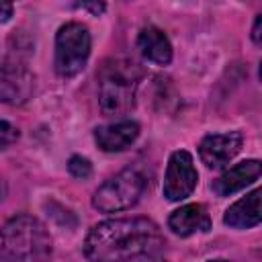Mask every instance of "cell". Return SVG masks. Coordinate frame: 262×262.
Instances as JSON below:
<instances>
[{
  "mask_svg": "<svg viewBox=\"0 0 262 262\" xmlns=\"http://www.w3.org/2000/svg\"><path fill=\"white\" fill-rule=\"evenodd\" d=\"M166 252L160 227L147 217H125L96 223L84 239V256L100 262L158 260Z\"/></svg>",
  "mask_w": 262,
  "mask_h": 262,
  "instance_id": "obj_1",
  "label": "cell"
},
{
  "mask_svg": "<svg viewBox=\"0 0 262 262\" xmlns=\"http://www.w3.org/2000/svg\"><path fill=\"white\" fill-rule=\"evenodd\" d=\"M51 256V235L33 215L10 217L2 227L0 258L6 262H39Z\"/></svg>",
  "mask_w": 262,
  "mask_h": 262,
  "instance_id": "obj_2",
  "label": "cell"
},
{
  "mask_svg": "<svg viewBox=\"0 0 262 262\" xmlns=\"http://www.w3.org/2000/svg\"><path fill=\"white\" fill-rule=\"evenodd\" d=\"M143 72L129 59H108L98 72V102L100 111L111 117H121L133 111L135 94Z\"/></svg>",
  "mask_w": 262,
  "mask_h": 262,
  "instance_id": "obj_3",
  "label": "cell"
},
{
  "mask_svg": "<svg viewBox=\"0 0 262 262\" xmlns=\"http://www.w3.org/2000/svg\"><path fill=\"white\" fill-rule=\"evenodd\" d=\"M143 190H145L143 174L135 168H127L96 188L92 196V207L98 209L100 213L125 211L139 201Z\"/></svg>",
  "mask_w": 262,
  "mask_h": 262,
  "instance_id": "obj_4",
  "label": "cell"
},
{
  "mask_svg": "<svg viewBox=\"0 0 262 262\" xmlns=\"http://www.w3.org/2000/svg\"><path fill=\"white\" fill-rule=\"evenodd\" d=\"M90 57V33L80 23H66L55 35V72L59 78L78 76Z\"/></svg>",
  "mask_w": 262,
  "mask_h": 262,
  "instance_id": "obj_5",
  "label": "cell"
},
{
  "mask_svg": "<svg viewBox=\"0 0 262 262\" xmlns=\"http://www.w3.org/2000/svg\"><path fill=\"white\" fill-rule=\"evenodd\" d=\"M196 180H199V174H196L192 156L186 149H178L168 160L162 192L168 201H184L186 196L192 194Z\"/></svg>",
  "mask_w": 262,
  "mask_h": 262,
  "instance_id": "obj_6",
  "label": "cell"
},
{
  "mask_svg": "<svg viewBox=\"0 0 262 262\" xmlns=\"http://www.w3.org/2000/svg\"><path fill=\"white\" fill-rule=\"evenodd\" d=\"M33 92V74L27 63L16 57H6L2 63L0 96L6 104H23Z\"/></svg>",
  "mask_w": 262,
  "mask_h": 262,
  "instance_id": "obj_7",
  "label": "cell"
},
{
  "mask_svg": "<svg viewBox=\"0 0 262 262\" xmlns=\"http://www.w3.org/2000/svg\"><path fill=\"white\" fill-rule=\"evenodd\" d=\"M244 145V135L239 131H229V133H213L203 137L199 143V156L207 168H223L227 166L242 149Z\"/></svg>",
  "mask_w": 262,
  "mask_h": 262,
  "instance_id": "obj_8",
  "label": "cell"
},
{
  "mask_svg": "<svg viewBox=\"0 0 262 262\" xmlns=\"http://www.w3.org/2000/svg\"><path fill=\"white\" fill-rule=\"evenodd\" d=\"M258 176H262V162L260 160H244V162L227 168L211 184V188L217 196H231L233 192L250 186Z\"/></svg>",
  "mask_w": 262,
  "mask_h": 262,
  "instance_id": "obj_9",
  "label": "cell"
},
{
  "mask_svg": "<svg viewBox=\"0 0 262 262\" xmlns=\"http://www.w3.org/2000/svg\"><path fill=\"white\" fill-rule=\"evenodd\" d=\"M223 223L231 229H250L262 223V188H256L229 205L223 215Z\"/></svg>",
  "mask_w": 262,
  "mask_h": 262,
  "instance_id": "obj_10",
  "label": "cell"
},
{
  "mask_svg": "<svg viewBox=\"0 0 262 262\" xmlns=\"http://www.w3.org/2000/svg\"><path fill=\"white\" fill-rule=\"evenodd\" d=\"M168 227L180 235V237H188L192 233H205L211 229V217L207 213V209L199 203H190L184 205L180 209H176L170 217H168Z\"/></svg>",
  "mask_w": 262,
  "mask_h": 262,
  "instance_id": "obj_11",
  "label": "cell"
},
{
  "mask_svg": "<svg viewBox=\"0 0 262 262\" xmlns=\"http://www.w3.org/2000/svg\"><path fill=\"white\" fill-rule=\"evenodd\" d=\"M137 135L139 125L135 121H119L94 131V139L102 151H123L137 139Z\"/></svg>",
  "mask_w": 262,
  "mask_h": 262,
  "instance_id": "obj_12",
  "label": "cell"
},
{
  "mask_svg": "<svg viewBox=\"0 0 262 262\" xmlns=\"http://www.w3.org/2000/svg\"><path fill=\"white\" fill-rule=\"evenodd\" d=\"M137 47L143 53V57L151 63L168 66L172 61V45L164 31H160L158 27H143L137 35Z\"/></svg>",
  "mask_w": 262,
  "mask_h": 262,
  "instance_id": "obj_13",
  "label": "cell"
},
{
  "mask_svg": "<svg viewBox=\"0 0 262 262\" xmlns=\"http://www.w3.org/2000/svg\"><path fill=\"white\" fill-rule=\"evenodd\" d=\"M68 170H70V174L74 178H82L84 180V178H88L92 174V164L82 156H72L70 162H68Z\"/></svg>",
  "mask_w": 262,
  "mask_h": 262,
  "instance_id": "obj_14",
  "label": "cell"
},
{
  "mask_svg": "<svg viewBox=\"0 0 262 262\" xmlns=\"http://www.w3.org/2000/svg\"><path fill=\"white\" fill-rule=\"evenodd\" d=\"M74 6L76 8H82V10H88L92 16H100L106 10L104 0H76Z\"/></svg>",
  "mask_w": 262,
  "mask_h": 262,
  "instance_id": "obj_15",
  "label": "cell"
},
{
  "mask_svg": "<svg viewBox=\"0 0 262 262\" xmlns=\"http://www.w3.org/2000/svg\"><path fill=\"white\" fill-rule=\"evenodd\" d=\"M2 131H0V143H2V147H8L12 141H16V137H18V131L8 123V121H2Z\"/></svg>",
  "mask_w": 262,
  "mask_h": 262,
  "instance_id": "obj_16",
  "label": "cell"
},
{
  "mask_svg": "<svg viewBox=\"0 0 262 262\" xmlns=\"http://www.w3.org/2000/svg\"><path fill=\"white\" fill-rule=\"evenodd\" d=\"M252 41L258 45V47H262V12L256 16V20H254V27H252Z\"/></svg>",
  "mask_w": 262,
  "mask_h": 262,
  "instance_id": "obj_17",
  "label": "cell"
},
{
  "mask_svg": "<svg viewBox=\"0 0 262 262\" xmlns=\"http://www.w3.org/2000/svg\"><path fill=\"white\" fill-rule=\"evenodd\" d=\"M12 2L14 0H4V10H2V23H6L12 14Z\"/></svg>",
  "mask_w": 262,
  "mask_h": 262,
  "instance_id": "obj_18",
  "label": "cell"
},
{
  "mask_svg": "<svg viewBox=\"0 0 262 262\" xmlns=\"http://www.w3.org/2000/svg\"><path fill=\"white\" fill-rule=\"evenodd\" d=\"M260 80H262V63H260Z\"/></svg>",
  "mask_w": 262,
  "mask_h": 262,
  "instance_id": "obj_19",
  "label": "cell"
}]
</instances>
